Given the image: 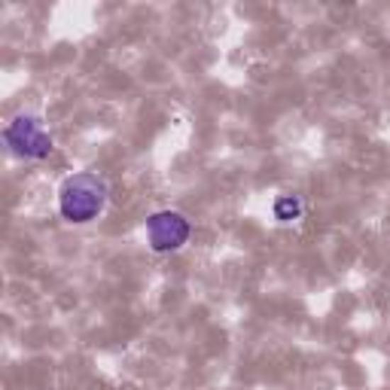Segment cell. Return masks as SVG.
<instances>
[{
    "label": "cell",
    "mask_w": 390,
    "mask_h": 390,
    "mask_svg": "<svg viewBox=\"0 0 390 390\" xmlns=\"http://www.w3.org/2000/svg\"><path fill=\"white\" fill-rule=\"evenodd\" d=\"M4 138L9 143V150L16 156H25V159H43L52 152V138L46 135L43 122L34 119V116H18L6 126Z\"/></svg>",
    "instance_id": "obj_2"
},
{
    "label": "cell",
    "mask_w": 390,
    "mask_h": 390,
    "mask_svg": "<svg viewBox=\"0 0 390 390\" xmlns=\"http://www.w3.org/2000/svg\"><path fill=\"white\" fill-rule=\"evenodd\" d=\"M189 232H192V225L177 211H159V213H152V217L147 220L150 247L159 250V253L180 250L183 244L189 241Z\"/></svg>",
    "instance_id": "obj_3"
},
{
    "label": "cell",
    "mask_w": 390,
    "mask_h": 390,
    "mask_svg": "<svg viewBox=\"0 0 390 390\" xmlns=\"http://www.w3.org/2000/svg\"><path fill=\"white\" fill-rule=\"evenodd\" d=\"M107 204V183L91 171L74 174L58 192V211L67 223H91Z\"/></svg>",
    "instance_id": "obj_1"
},
{
    "label": "cell",
    "mask_w": 390,
    "mask_h": 390,
    "mask_svg": "<svg viewBox=\"0 0 390 390\" xmlns=\"http://www.w3.org/2000/svg\"><path fill=\"white\" fill-rule=\"evenodd\" d=\"M274 213H278L281 223H290L302 213V201L296 199V195H281V199L274 201Z\"/></svg>",
    "instance_id": "obj_4"
}]
</instances>
